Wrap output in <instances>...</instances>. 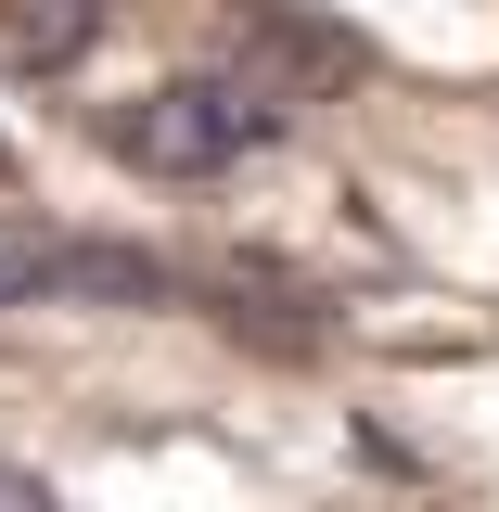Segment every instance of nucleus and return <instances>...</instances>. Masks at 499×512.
I'll list each match as a JSON object with an SVG mask.
<instances>
[{
    "label": "nucleus",
    "mask_w": 499,
    "mask_h": 512,
    "mask_svg": "<svg viewBox=\"0 0 499 512\" xmlns=\"http://www.w3.org/2000/svg\"><path fill=\"white\" fill-rule=\"evenodd\" d=\"M346 448H359V461H372V474H423V461H410V448L384 436V423H346Z\"/></svg>",
    "instance_id": "nucleus-6"
},
{
    "label": "nucleus",
    "mask_w": 499,
    "mask_h": 512,
    "mask_svg": "<svg viewBox=\"0 0 499 512\" xmlns=\"http://www.w3.org/2000/svg\"><path fill=\"white\" fill-rule=\"evenodd\" d=\"M103 39V0H0V64L13 77H64Z\"/></svg>",
    "instance_id": "nucleus-4"
},
{
    "label": "nucleus",
    "mask_w": 499,
    "mask_h": 512,
    "mask_svg": "<svg viewBox=\"0 0 499 512\" xmlns=\"http://www.w3.org/2000/svg\"><path fill=\"white\" fill-rule=\"evenodd\" d=\"M0 180H13V154H0Z\"/></svg>",
    "instance_id": "nucleus-8"
},
{
    "label": "nucleus",
    "mask_w": 499,
    "mask_h": 512,
    "mask_svg": "<svg viewBox=\"0 0 499 512\" xmlns=\"http://www.w3.org/2000/svg\"><path fill=\"white\" fill-rule=\"evenodd\" d=\"M0 308H180V269L116 231H0Z\"/></svg>",
    "instance_id": "nucleus-2"
},
{
    "label": "nucleus",
    "mask_w": 499,
    "mask_h": 512,
    "mask_svg": "<svg viewBox=\"0 0 499 512\" xmlns=\"http://www.w3.org/2000/svg\"><path fill=\"white\" fill-rule=\"evenodd\" d=\"M231 77L269 90L282 116L295 103H346L372 77V39L333 13V0H231Z\"/></svg>",
    "instance_id": "nucleus-3"
},
{
    "label": "nucleus",
    "mask_w": 499,
    "mask_h": 512,
    "mask_svg": "<svg viewBox=\"0 0 499 512\" xmlns=\"http://www.w3.org/2000/svg\"><path fill=\"white\" fill-rule=\"evenodd\" d=\"M231 333L308 359V346H333V295H308V282H244V295H231Z\"/></svg>",
    "instance_id": "nucleus-5"
},
{
    "label": "nucleus",
    "mask_w": 499,
    "mask_h": 512,
    "mask_svg": "<svg viewBox=\"0 0 499 512\" xmlns=\"http://www.w3.org/2000/svg\"><path fill=\"white\" fill-rule=\"evenodd\" d=\"M269 141H282V103L244 90V77H167V90L103 116V154H128L141 180H218V167H244Z\"/></svg>",
    "instance_id": "nucleus-1"
},
{
    "label": "nucleus",
    "mask_w": 499,
    "mask_h": 512,
    "mask_svg": "<svg viewBox=\"0 0 499 512\" xmlns=\"http://www.w3.org/2000/svg\"><path fill=\"white\" fill-rule=\"evenodd\" d=\"M0 500H13V512H39V500H52V474H26V461H0Z\"/></svg>",
    "instance_id": "nucleus-7"
}]
</instances>
